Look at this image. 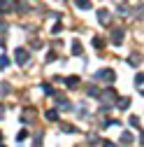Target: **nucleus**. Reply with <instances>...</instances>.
Masks as SVG:
<instances>
[{
    "label": "nucleus",
    "instance_id": "nucleus-14",
    "mask_svg": "<svg viewBox=\"0 0 144 147\" xmlns=\"http://www.w3.org/2000/svg\"><path fill=\"white\" fill-rule=\"evenodd\" d=\"M93 47L102 49V47H105V40H102V38H93Z\"/></svg>",
    "mask_w": 144,
    "mask_h": 147
},
{
    "label": "nucleus",
    "instance_id": "nucleus-23",
    "mask_svg": "<svg viewBox=\"0 0 144 147\" xmlns=\"http://www.w3.org/2000/svg\"><path fill=\"white\" fill-rule=\"evenodd\" d=\"M3 115H5V107H3V105H0V117H3Z\"/></svg>",
    "mask_w": 144,
    "mask_h": 147
},
{
    "label": "nucleus",
    "instance_id": "nucleus-20",
    "mask_svg": "<svg viewBox=\"0 0 144 147\" xmlns=\"http://www.w3.org/2000/svg\"><path fill=\"white\" fill-rule=\"evenodd\" d=\"M88 96H100V91L95 86H88Z\"/></svg>",
    "mask_w": 144,
    "mask_h": 147
},
{
    "label": "nucleus",
    "instance_id": "nucleus-15",
    "mask_svg": "<svg viewBox=\"0 0 144 147\" xmlns=\"http://www.w3.org/2000/svg\"><path fill=\"white\" fill-rule=\"evenodd\" d=\"M72 51H75V54H81V45H79V40L72 42Z\"/></svg>",
    "mask_w": 144,
    "mask_h": 147
},
{
    "label": "nucleus",
    "instance_id": "nucleus-5",
    "mask_svg": "<svg viewBox=\"0 0 144 147\" xmlns=\"http://www.w3.org/2000/svg\"><path fill=\"white\" fill-rule=\"evenodd\" d=\"M100 98H102V100H114V98H116V91H114V89H105L102 94H100Z\"/></svg>",
    "mask_w": 144,
    "mask_h": 147
},
{
    "label": "nucleus",
    "instance_id": "nucleus-22",
    "mask_svg": "<svg viewBox=\"0 0 144 147\" xmlns=\"http://www.w3.org/2000/svg\"><path fill=\"white\" fill-rule=\"evenodd\" d=\"M100 145H102V147H116V145H114V142H112V140H102V142H100Z\"/></svg>",
    "mask_w": 144,
    "mask_h": 147
},
{
    "label": "nucleus",
    "instance_id": "nucleus-12",
    "mask_svg": "<svg viewBox=\"0 0 144 147\" xmlns=\"http://www.w3.org/2000/svg\"><path fill=\"white\" fill-rule=\"evenodd\" d=\"M77 7H81V9H88V7H91V0H77Z\"/></svg>",
    "mask_w": 144,
    "mask_h": 147
},
{
    "label": "nucleus",
    "instance_id": "nucleus-24",
    "mask_svg": "<svg viewBox=\"0 0 144 147\" xmlns=\"http://www.w3.org/2000/svg\"><path fill=\"white\" fill-rule=\"evenodd\" d=\"M0 147H5V145H0Z\"/></svg>",
    "mask_w": 144,
    "mask_h": 147
},
{
    "label": "nucleus",
    "instance_id": "nucleus-16",
    "mask_svg": "<svg viewBox=\"0 0 144 147\" xmlns=\"http://www.w3.org/2000/svg\"><path fill=\"white\" fill-rule=\"evenodd\" d=\"M7 91H9V84H7V82H3V84H0V96H5Z\"/></svg>",
    "mask_w": 144,
    "mask_h": 147
},
{
    "label": "nucleus",
    "instance_id": "nucleus-19",
    "mask_svg": "<svg viewBox=\"0 0 144 147\" xmlns=\"http://www.w3.org/2000/svg\"><path fill=\"white\" fill-rule=\"evenodd\" d=\"M16 9H19V12H26V9H28V3H23V0H21V3L16 5Z\"/></svg>",
    "mask_w": 144,
    "mask_h": 147
},
{
    "label": "nucleus",
    "instance_id": "nucleus-3",
    "mask_svg": "<svg viewBox=\"0 0 144 147\" xmlns=\"http://www.w3.org/2000/svg\"><path fill=\"white\" fill-rule=\"evenodd\" d=\"M98 21H100L102 26H107V24L112 21V16H109V12H107V9H100V12H98Z\"/></svg>",
    "mask_w": 144,
    "mask_h": 147
},
{
    "label": "nucleus",
    "instance_id": "nucleus-10",
    "mask_svg": "<svg viewBox=\"0 0 144 147\" xmlns=\"http://www.w3.org/2000/svg\"><path fill=\"white\" fill-rule=\"evenodd\" d=\"M142 82H144V77H142V72H137V75H135V86L139 89V94H142Z\"/></svg>",
    "mask_w": 144,
    "mask_h": 147
},
{
    "label": "nucleus",
    "instance_id": "nucleus-17",
    "mask_svg": "<svg viewBox=\"0 0 144 147\" xmlns=\"http://www.w3.org/2000/svg\"><path fill=\"white\" fill-rule=\"evenodd\" d=\"M9 65V59L7 56H0V68H7Z\"/></svg>",
    "mask_w": 144,
    "mask_h": 147
},
{
    "label": "nucleus",
    "instance_id": "nucleus-1",
    "mask_svg": "<svg viewBox=\"0 0 144 147\" xmlns=\"http://www.w3.org/2000/svg\"><path fill=\"white\" fill-rule=\"evenodd\" d=\"M14 61L19 63V65H26V63L30 61V54H28L26 49H16V51H14Z\"/></svg>",
    "mask_w": 144,
    "mask_h": 147
},
{
    "label": "nucleus",
    "instance_id": "nucleus-4",
    "mask_svg": "<svg viewBox=\"0 0 144 147\" xmlns=\"http://www.w3.org/2000/svg\"><path fill=\"white\" fill-rule=\"evenodd\" d=\"M123 33H125L123 28H116V30L112 33V42H114V45H121V42H123Z\"/></svg>",
    "mask_w": 144,
    "mask_h": 147
},
{
    "label": "nucleus",
    "instance_id": "nucleus-25",
    "mask_svg": "<svg viewBox=\"0 0 144 147\" xmlns=\"http://www.w3.org/2000/svg\"><path fill=\"white\" fill-rule=\"evenodd\" d=\"M0 138H3V136H0Z\"/></svg>",
    "mask_w": 144,
    "mask_h": 147
},
{
    "label": "nucleus",
    "instance_id": "nucleus-6",
    "mask_svg": "<svg viewBox=\"0 0 144 147\" xmlns=\"http://www.w3.org/2000/svg\"><path fill=\"white\" fill-rule=\"evenodd\" d=\"M14 7V3L12 0H0V14H5V12H9Z\"/></svg>",
    "mask_w": 144,
    "mask_h": 147
},
{
    "label": "nucleus",
    "instance_id": "nucleus-2",
    "mask_svg": "<svg viewBox=\"0 0 144 147\" xmlns=\"http://www.w3.org/2000/svg\"><path fill=\"white\" fill-rule=\"evenodd\" d=\"M98 80H102V82H114L116 80V72L114 70H109V68H105V70H100L98 75H95Z\"/></svg>",
    "mask_w": 144,
    "mask_h": 147
},
{
    "label": "nucleus",
    "instance_id": "nucleus-21",
    "mask_svg": "<svg viewBox=\"0 0 144 147\" xmlns=\"http://www.w3.org/2000/svg\"><path fill=\"white\" fill-rule=\"evenodd\" d=\"M63 131H67V133H75L77 128H75V126H70V124H65V126H63Z\"/></svg>",
    "mask_w": 144,
    "mask_h": 147
},
{
    "label": "nucleus",
    "instance_id": "nucleus-9",
    "mask_svg": "<svg viewBox=\"0 0 144 147\" xmlns=\"http://www.w3.org/2000/svg\"><path fill=\"white\" fill-rule=\"evenodd\" d=\"M121 142H125V145H130V142H133V136H130L128 131H123V133H121Z\"/></svg>",
    "mask_w": 144,
    "mask_h": 147
},
{
    "label": "nucleus",
    "instance_id": "nucleus-11",
    "mask_svg": "<svg viewBox=\"0 0 144 147\" xmlns=\"http://www.w3.org/2000/svg\"><path fill=\"white\" fill-rule=\"evenodd\" d=\"M130 126H135V128H139V131H142V121H139V117H130Z\"/></svg>",
    "mask_w": 144,
    "mask_h": 147
},
{
    "label": "nucleus",
    "instance_id": "nucleus-7",
    "mask_svg": "<svg viewBox=\"0 0 144 147\" xmlns=\"http://www.w3.org/2000/svg\"><path fill=\"white\" fill-rule=\"evenodd\" d=\"M65 84H67L70 89H75V86L79 84V77H77V75H72V77H67V80H65Z\"/></svg>",
    "mask_w": 144,
    "mask_h": 147
},
{
    "label": "nucleus",
    "instance_id": "nucleus-13",
    "mask_svg": "<svg viewBox=\"0 0 144 147\" xmlns=\"http://www.w3.org/2000/svg\"><path fill=\"white\" fill-rule=\"evenodd\" d=\"M47 119H58V110H49V112H47Z\"/></svg>",
    "mask_w": 144,
    "mask_h": 147
},
{
    "label": "nucleus",
    "instance_id": "nucleus-18",
    "mask_svg": "<svg viewBox=\"0 0 144 147\" xmlns=\"http://www.w3.org/2000/svg\"><path fill=\"white\" fill-rule=\"evenodd\" d=\"M42 89H44V94H47V96H53V89H51L49 84H42Z\"/></svg>",
    "mask_w": 144,
    "mask_h": 147
},
{
    "label": "nucleus",
    "instance_id": "nucleus-8",
    "mask_svg": "<svg viewBox=\"0 0 144 147\" xmlns=\"http://www.w3.org/2000/svg\"><path fill=\"white\" fill-rule=\"evenodd\" d=\"M119 110H128V105H130V98H119Z\"/></svg>",
    "mask_w": 144,
    "mask_h": 147
}]
</instances>
